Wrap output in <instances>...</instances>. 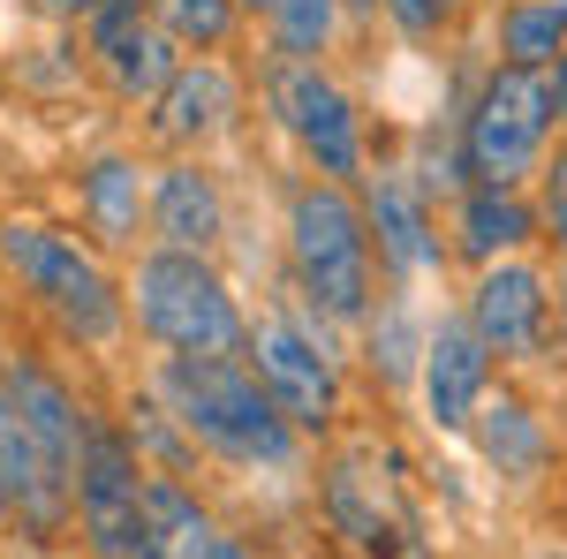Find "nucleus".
I'll return each mask as SVG.
<instances>
[{
    "instance_id": "obj_1",
    "label": "nucleus",
    "mask_w": 567,
    "mask_h": 559,
    "mask_svg": "<svg viewBox=\"0 0 567 559\" xmlns=\"http://www.w3.org/2000/svg\"><path fill=\"white\" fill-rule=\"evenodd\" d=\"M144 379L167 393V408L197 438V454H205L213 476L258 484V491L272 484V491H296L303 499L318 446L272 401V386L258 379L250 355H144Z\"/></svg>"
},
{
    "instance_id": "obj_2",
    "label": "nucleus",
    "mask_w": 567,
    "mask_h": 559,
    "mask_svg": "<svg viewBox=\"0 0 567 559\" xmlns=\"http://www.w3.org/2000/svg\"><path fill=\"white\" fill-rule=\"evenodd\" d=\"M310 537L355 559H439L432 507H424V462L393 424H349L333 446H318L303 484Z\"/></svg>"
},
{
    "instance_id": "obj_3",
    "label": "nucleus",
    "mask_w": 567,
    "mask_h": 559,
    "mask_svg": "<svg viewBox=\"0 0 567 559\" xmlns=\"http://www.w3.org/2000/svg\"><path fill=\"white\" fill-rule=\"evenodd\" d=\"M0 272L31 302L45 333L76 355H114L130 341V280L84 227L53 219H0Z\"/></svg>"
},
{
    "instance_id": "obj_4",
    "label": "nucleus",
    "mask_w": 567,
    "mask_h": 559,
    "mask_svg": "<svg viewBox=\"0 0 567 559\" xmlns=\"http://www.w3.org/2000/svg\"><path fill=\"white\" fill-rule=\"evenodd\" d=\"M250 363H258V379L272 386V401L303 424L310 446H333L355 416V348H349V325H333L318 302H303L288 280L272 288V296L250 310V348H243Z\"/></svg>"
},
{
    "instance_id": "obj_5",
    "label": "nucleus",
    "mask_w": 567,
    "mask_h": 559,
    "mask_svg": "<svg viewBox=\"0 0 567 559\" xmlns=\"http://www.w3.org/2000/svg\"><path fill=\"white\" fill-rule=\"evenodd\" d=\"M280 280L303 302H318L333 325H363L371 302L386 296V272H379V242H371V219H363V189L355 182H326L303 174L280 205Z\"/></svg>"
},
{
    "instance_id": "obj_6",
    "label": "nucleus",
    "mask_w": 567,
    "mask_h": 559,
    "mask_svg": "<svg viewBox=\"0 0 567 559\" xmlns=\"http://www.w3.org/2000/svg\"><path fill=\"white\" fill-rule=\"evenodd\" d=\"M122 280H130V333L152 355H243L250 348V310L258 302L205 250L144 242Z\"/></svg>"
},
{
    "instance_id": "obj_7",
    "label": "nucleus",
    "mask_w": 567,
    "mask_h": 559,
    "mask_svg": "<svg viewBox=\"0 0 567 559\" xmlns=\"http://www.w3.org/2000/svg\"><path fill=\"white\" fill-rule=\"evenodd\" d=\"M560 99H553V69H515L492 61L477 84L462 91V152H470V182H537L553 136H560Z\"/></svg>"
},
{
    "instance_id": "obj_8",
    "label": "nucleus",
    "mask_w": 567,
    "mask_h": 559,
    "mask_svg": "<svg viewBox=\"0 0 567 559\" xmlns=\"http://www.w3.org/2000/svg\"><path fill=\"white\" fill-rule=\"evenodd\" d=\"M258 99L272 130L296 144V159L326 182H363L371 174V122L355 106V91L326 69V61H296V53H265Z\"/></svg>"
},
{
    "instance_id": "obj_9",
    "label": "nucleus",
    "mask_w": 567,
    "mask_h": 559,
    "mask_svg": "<svg viewBox=\"0 0 567 559\" xmlns=\"http://www.w3.org/2000/svg\"><path fill=\"white\" fill-rule=\"evenodd\" d=\"M76 559H167L152 529V469L114 424V401L99 408L76 462Z\"/></svg>"
},
{
    "instance_id": "obj_10",
    "label": "nucleus",
    "mask_w": 567,
    "mask_h": 559,
    "mask_svg": "<svg viewBox=\"0 0 567 559\" xmlns=\"http://www.w3.org/2000/svg\"><path fill=\"white\" fill-rule=\"evenodd\" d=\"M462 446H470V462L484 469V484H492L507 507H545V499H560L567 431L523 379H499V386H492V401L477 408V424H470Z\"/></svg>"
},
{
    "instance_id": "obj_11",
    "label": "nucleus",
    "mask_w": 567,
    "mask_h": 559,
    "mask_svg": "<svg viewBox=\"0 0 567 559\" xmlns=\"http://www.w3.org/2000/svg\"><path fill=\"white\" fill-rule=\"evenodd\" d=\"M454 302L470 310L484 348L507 363V379L553 363L567 348V325H560V310H553V265H537L529 250L523 258H499V265H477Z\"/></svg>"
},
{
    "instance_id": "obj_12",
    "label": "nucleus",
    "mask_w": 567,
    "mask_h": 559,
    "mask_svg": "<svg viewBox=\"0 0 567 559\" xmlns=\"http://www.w3.org/2000/svg\"><path fill=\"white\" fill-rule=\"evenodd\" d=\"M499 379H507V363L484 348V333L470 325V310H462V302H439L432 341H424V371H416V401H409V424L424 431L432 446H462Z\"/></svg>"
},
{
    "instance_id": "obj_13",
    "label": "nucleus",
    "mask_w": 567,
    "mask_h": 559,
    "mask_svg": "<svg viewBox=\"0 0 567 559\" xmlns=\"http://www.w3.org/2000/svg\"><path fill=\"white\" fill-rule=\"evenodd\" d=\"M355 189H363V219H371V242H379V272H386V288L446 280L454 242H446V227H439V197L416 182V167H371Z\"/></svg>"
},
{
    "instance_id": "obj_14",
    "label": "nucleus",
    "mask_w": 567,
    "mask_h": 559,
    "mask_svg": "<svg viewBox=\"0 0 567 559\" xmlns=\"http://www.w3.org/2000/svg\"><path fill=\"white\" fill-rule=\"evenodd\" d=\"M84 53H91V69H99V84L114 91L122 106H152L167 91V76L189 61L167 39V23L152 15V0H106L84 23Z\"/></svg>"
},
{
    "instance_id": "obj_15",
    "label": "nucleus",
    "mask_w": 567,
    "mask_h": 559,
    "mask_svg": "<svg viewBox=\"0 0 567 559\" xmlns=\"http://www.w3.org/2000/svg\"><path fill=\"white\" fill-rule=\"evenodd\" d=\"M243 130V76L219 61V53H189L167 91L144 106V136L159 144V152H213L227 136Z\"/></svg>"
},
{
    "instance_id": "obj_16",
    "label": "nucleus",
    "mask_w": 567,
    "mask_h": 559,
    "mask_svg": "<svg viewBox=\"0 0 567 559\" xmlns=\"http://www.w3.org/2000/svg\"><path fill=\"white\" fill-rule=\"evenodd\" d=\"M76 227L106 258H136L152 242V159L130 144H99L76 159Z\"/></svg>"
},
{
    "instance_id": "obj_17",
    "label": "nucleus",
    "mask_w": 567,
    "mask_h": 559,
    "mask_svg": "<svg viewBox=\"0 0 567 559\" xmlns=\"http://www.w3.org/2000/svg\"><path fill=\"white\" fill-rule=\"evenodd\" d=\"M424 341H432V310L416 302V288H386L371 302V318L349 333L355 348V386L386 408L416 401V371H424Z\"/></svg>"
},
{
    "instance_id": "obj_18",
    "label": "nucleus",
    "mask_w": 567,
    "mask_h": 559,
    "mask_svg": "<svg viewBox=\"0 0 567 559\" xmlns=\"http://www.w3.org/2000/svg\"><path fill=\"white\" fill-rule=\"evenodd\" d=\"M446 242H454V265H470V272L537 250V242H545L537 189H523V182H470V189L446 205Z\"/></svg>"
},
{
    "instance_id": "obj_19",
    "label": "nucleus",
    "mask_w": 567,
    "mask_h": 559,
    "mask_svg": "<svg viewBox=\"0 0 567 559\" xmlns=\"http://www.w3.org/2000/svg\"><path fill=\"white\" fill-rule=\"evenodd\" d=\"M227 189H219V174L197 159V152H167L159 167H152V242H167V250H205L219 258L227 250Z\"/></svg>"
},
{
    "instance_id": "obj_20",
    "label": "nucleus",
    "mask_w": 567,
    "mask_h": 559,
    "mask_svg": "<svg viewBox=\"0 0 567 559\" xmlns=\"http://www.w3.org/2000/svg\"><path fill=\"white\" fill-rule=\"evenodd\" d=\"M114 424L130 431V446H136L144 469H159V476H213V469H205V454H197V438L182 431V416L167 408V393L152 386L144 371L114 393Z\"/></svg>"
},
{
    "instance_id": "obj_21",
    "label": "nucleus",
    "mask_w": 567,
    "mask_h": 559,
    "mask_svg": "<svg viewBox=\"0 0 567 559\" xmlns=\"http://www.w3.org/2000/svg\"><path fill=\"white\" fill-rule=\"evenodd\" d=\"M152 529L167 559H205L213 537L227 529V507H219L213 476H159L152 469Z\"/></svg>"
},
{
    "instance_id": "obj_22",
    "label": "nucleus",
    "mask_w": 567,
    "mask_h": 559,
    "mask_svg": "<svg viewBox=\"0 0 567 559\" xmlns=\"http://www.w3.org/2000/svg\"><path fill=\"white\" fill-rule=\"evenodd\" d=\"M567 53V0H499L492 8V61L553 69Z\"/></svg>"
},
{
    "instance_id": "obj_23",
    "label": "nucleus",
    "mask_w": 567,
    "mask_h": 559,
    "mask_svg": "<svg viewBox=\"0 0 567 559\" xmlns=\"http://www.w3.org/2000/svg\"><path fill=\"white\" fill-rule=\"evenodd\" d=\"M341 23H355L349 0H272L265 15V53H296V61H326Z\"/></svg>"
},
{
    "instance_id": "obj_24",
    "label": "nucleus",
    "mask_w": 567,
    "mask_h": 559,
    "mask_svg": "<svg viewBox=\"0 0 567 559\" xmlns=\"http://www.w3.org/2000/svg\"><path fill=\"white\" fill-rule=\"evenodd\" d=\"M152 15L182 53H227L243 31V0H152Z\"/></svg>"
},
{
    "instance_id": "obj_25",
    "label": "nucleus",
    "mask_w": 567,
    "mask_h": 559,
    "mask_svg": "<svg viewBox=\"0 0 567 559\" xmlns=\"http://www.w3.org/2000/svg\"><path fill=\"white\" fill-rule=\"evenodd\" d=\"M537 213H545V250L567 258V130L553 136V152H545V167H537Z\"/></svg>"
},
{
    "instance_id": "obj_26",
    "label": "nucleus",
    "mask_w": 567,
    "mask_h": 559,
    "mask_svg": "<svg viewBox=\"0 0 567 559\" xmlns=\"http://www.w3.org/2000/svg\"><path fill=\"white\" fill-rule=\"evenodd\" d=\"M379 15H386L409 45H439L454 23H462V15H470V0H386Z\"/></svg>"
},
{
    "instance_id": "obj_27",
    "label": "nucleus",
    "mask_w": 567,
    "mask_h": 559,
    "mask_svg": "<svg viewBox=\"0 0 567 559\" xmlns=\"http://www.w3.org/2000/svg\"><path fill=\"white\" fill-rule=\"evenodd\" d=\"M205 559H272V545H265L250 521H235V515H227V529L213 537V552H205Z\"/></svg>"
},
{
    "instance_id": "obj_28",
    "label": "nucleus",
    "mask_w": 567,
    "mask_h": 559,
    "mask_svg": "<svg viewBox=\"0 0 567 559\" xmlns=\"http://www.w3.org/2000/svg\"><path fill=\"white\" fill-rule=\"evenodd\" d=\"M31 8H39L45 23H61V31H76V23H91V15L106 8V0H31Z\"/></svg>"
},
{
    "instance_id": "obj_29",
    "label": "nucleus",
    "mask_w": 567,
    "mask_h": 559,
    "mask_svg": "<svg viewBox=\"0 0 567 559\" xmlns=\"http://www.w3.org/2000/svg\"><path fill=\"white\" fill-rule=\"evenodd\" d=\"M515 559H567V529H553V521H545V529H529Z\"/></svg>"
},
{
    "instance_id": "obj_30",
    "label": "nucleus",
    "mask_w": 567,
    "mask_h": 559,
    "mask_svg": "<svg viewBox=\"0 0 567 559\" xmlns=\"http://www.w3.org/2000/svg\"><path fill=\"white\" fill-rule=\"evenodd\" d=\"M0 545H16V491H8V476H0Z\"/></svg>"
},
{
    "instance_id": "obj_31",
    "label": "nucleus",
    "mask_w": 567,
    "mask_h": 559,
    "mask_svg": "<svg viewBox=\"0 0 567 559\" xmlns=\"http://www.w3.org/2000/svg\"><path fill=\"white\" fill-rule=\"evenodd\" d=\"M553 310H560V325H567V258H553Z\"/></svg>"
},
{
    "instance_id": "obj_32",
    "label": "nucleus",
    "mask_w": 567,
    "mask_h": 559,
    "mask_svg": "<svg viewBox=\"0 0 567 559\" xmlns=\"http://www.w3.org/2000/svg\"><path fill=\"white\" fill-rule=\"evenodd\" d=\"M553 99H560V122H567V53L553 61Z\"/></svg>"
},
{
    "instance_id": "obj_33",
    "label": "nucleus",
    "mask_w": 567,
    "mask_h": 559,
    "mask_svg": "<svg viewBox=\"0 0 567 559\" xmlns=\"http://www.w3.org/2000/svg\"><path fill=\"white\" fill-rule=\"evenodd\" d=\"M379 8H386V0H349V15H355V23H379Z\"/></svg>"
},
{
    "instance_id": "obj_34",
    "label": "nucleus",
    "mask_w": 567,
    "mask_h": 559,
    "mask_svg": "<svg viewBox=\"0 0 567 559\" xmlns=\"http://www.w3.org/2000/svg\"><path fill=\"white\" fill-rule=\"evenodd\" d=\"M303 559H355V552H341V545H326V537H318V545H310Z\"/></svg>"
},
{
    "instance_id": "obj_35",
    "label": "nucleus",
    "mask_w": 567,
    "mask_h": 559,
    "mask_svg": "<svg viewBox=\"0 0 567 559\" xmlns=\"http://www.w3.org/2000/svg\"><path fill=\"white\" fill-rule=\"evenodd\" d=\"M243 15H258V23H265V15H272V0H243Z\"/></svg>"
},
{
    "instance_id": "obj_36",
    "label": "nucleus",
    "mask_w": 567,
    "mask_h": 559,
    "mask_svg": "<svg viewBox=\"0 0 567 559\" xmlns=\"http://www.w3.org/2000/svg\"><path fill=\"white\" fill-rule=\"evenodd\" d=\"M0 363H8V341H0Z\"/></svg>"
},
{
    "instance_id": "obj_37",
    "label": "nucleus",
    "mask_w": 567,
    "mask_h": 559,
    "mask_svg": "<svg viewBox=\"0 0 567 559\" xmlns=\"http://www.w3.org/2000/svg\"><path fill=\"white\" fill-rule=\"evenodd\" d=\"M560 499H567V484H560Z\"/></svg>"
}]
</instances>
